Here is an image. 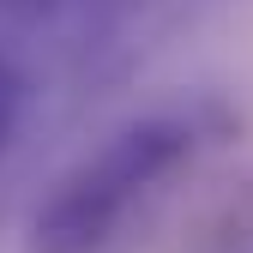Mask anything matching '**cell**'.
I'll list each match as a JSON object with an SVG mask.
<instances>
[{"instance_id": "cell-1", "label": "cell", "mask_w": 253, "mask_h": 253, "mask_svg": "<svg viewBox=\"0 0 253 253\" xmlns=\"http://www.w3.org/2000/svg\"><path fill=\"white\" fill-rule=\"evenodd\" d=\"M187 151H193L187 121H139L115 133L90 163H79L42 199V211L30 217V253H97L109 229L126 217V205L151 181H163Z\"/></svg>"}, {"instance_id": "cell-2", "label": "cell", "mask_w": 253, "mask_h": 253, "mask_svg": "<svg viewBox=\"0 0 253 253\" xmlns=\"http://www.w3.org/2000/svg\"><path fill=\"white\" fill-rule=\"evenodd\" d=\"M18 109H24V79L12 73V60H0V151H6L12 126H18Z\"/></svg>"}, {"instance_id": "cell-3", "label": "cell", "mask_w": 253, "mask_h": 253, "mask_svg": "<svg viewBox=\"0 0 253 253\" xmlns=\"http://www.w3.org/2000/svg\"><path fill=\"white\" fill-rule=\"evenodd\" d=\"M42 6H54V0H0V12H42Z\"/></svg>"}]
</instances>
